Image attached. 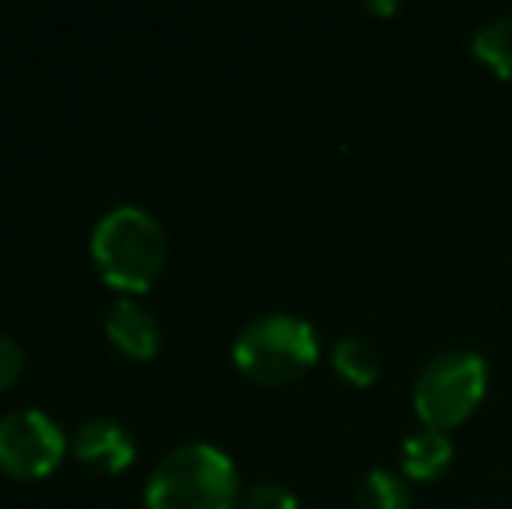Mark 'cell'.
<instances>
[{
    "instance_id": "6da1fadb",
    "label": "cell",
    "mask_w": 512,
    "mask_h": 509,
    "mask_svg": "<svg viewBox=\"0 0 512 509\" xmlns=\"http://www.w3.org/2000/svg\"><path fill=\"white\" fill-rule=\"evenodd\" d=\"M91 258L112 290L136 297L161 279L168 262V234L143 206H115L91 231Z\"/></svg>"
},
{
    "instance_id": "7a4b0ae2",
    "label": "cell",
    "mask_w": 512,
    "mask_h": 509,
    "mask_svg": "<svg viewBox=\"0 0 512 509\" xmlns=\"http://www.w3.org/2000/svg\"><path fill=\"white\" fill-rule=\"evenodd\" d=\"M241 503L237 468L213 443H182L154 464L143 489L147 509H234Z\"/></svg>"
},
{
    "instance_id": "3957f363",
    "label": "cell",
    "mask_w": 512,
    "mask_h": 509,
    "mask_svg": "<svg viewBox=\"0 0 512 509\" xmlns=\"http://www.w3.org/2000/svg\"><path fill=\"white\" fill-rule=\"evenodd\" d=\"M317 332L314 325L297 314H258L237 332L234 363L255 384L279 387L304 377L317 363Z\"/></svg>"
},
{
    "instance_id": "277c9868",
    "label": "cell",
    "mask_w": 512,
    "mask_h": 509,
    "mask_svg": "<svg viewBox=\"0 0 512 509\" xmlns=\"http://www.w3.org/2000/svg\"><path fill=\"white\" fill-rule=\"evenodd\" d=\"M488 391V363L474 349H443L415 377V412L422 426L453 429Z\"/></svg>"
},
{
    "instance_id": "5b68a950",
    "label": "cell",
    "mask_w": 512,
    "mask_h": 509,
    "mask_svg": "<svg viewBox=\"0 0 512 509\" xmlns=\"http://www.w3.org/2000/svg\"><path fill=\"white\" fill-rule=\"evenodd\" d=\"M67 454V436L39 408H14L0 419V471L21 482L53 475Z\"/></svg>"
},
{
    "instance_id": "8992f818",
    "label": "cell",
    "mask_w": 512,
    "mask_h": 509,
    "mask_svg": "<svg viewBox=\"0 0 512 509\" xmlns=\"http://www.w3.org/2000/svg\"><path fill=\"white\" fill-rule=\"evenodd\" d=\"M74 454L81 464H88L91 471H102V475H119L133 464L136 443L122 422L115 419H88L81 422V429L74 433Z\"/></svg>"
},
{
    "instance_id": "52a82bcc",
    "label": "cell",
    "mask_w": 512,
    "mask_h": 509,
    "mask_svg": "<svg viewBox=\"0 0 512 509\" xmlns=\"http://www.w3.org/2000/svg\"><path fill=\"white\" fill-rule=\"evenodd\" d=\"M105 335L122 356L129 360H150L161 349V325L143 304L133 297H122L108 307L105 314Z\"/></svg>"
},
{
    "instance_id": "ba28073f",
    "label": "cell",
    "mask_w": 512,
    "mask_h": 509,
    "mask_svg": "<svg viewBox=\"0 0 512 509\" xmlns=\"http://www.w3.org/2000/svg\"><path fill=\"white\" fill-rule=\"evenodd\" d=\"M453 461V443L443 429L422 426L415 433L405 436L401 443V471L408 478H418V482H429V478H439Z\"/></svg>"
},
{
    "instance_id": "9c48e42d",
    "label": "cell",
    "mask_w": 512,
    "mask_h": 509,
    "mask_svg": "<svg viewBox=\"0 0 512 509\" xmlns=\"http://www.w3.org/2000/svg\"><path fill=\"white\" fill-rule=\"evenodd\" d=\"M331 363H335V370L345 381L356 387L377 384L380 370H384L380 349L373 346L370 339H363V335H345V339H338L335 349H331Z\"/></svg>"
},
{
    "instance_id": "30bf717a",
    "label": "cell",
    "mask_w": 512,
    "mask_h": 509,
    "mask_svg": "<svg viewBox=\"0 0 512 509\" xmlns=\"http://www.w3.org/2000/svg\"><path fill=\"white\" fill-rule=\"evenodd\" d=\"M356 509H411L408 478L391 468H373L356 485Z\"/></svg>"
},
{
    "instance_id": "8fae6325",
    "label": "cell",
    "mask_w": 512,
    "mask_h": 509,
    "mask_svg": "<svg viewBox=\"0 0 512 509\" xmlns=\"http://www.w3.org/2000/svg\"><path fill=\"white\" fill-rule=\"evenodd\" d=\"M474 56L499 77H512V14H495L474 32Z\"/></svg>"
},
{
    "instance_id": "7c38bea8",
    "label": "cell",
    "mask_w": 512,
    "mask_h": 509,
    "mask_svg": "<svg viewBox=\"0 0 512 509\" xmlns=\"http://www.w3.org/2000/svg\"><path fill=\"white\" fill-rule=\"evenodd\" d=\"M237 509H300L293 489L279 482H255L241 492V503Z\"/></svg>"
},
{
    "instance_id": "4fadbf2b",
    "label": "cell",
    "mask_w": 512,
    "mask_h": 509,
    "mask_svg": "<svg viewBox=\"0 0 512 509\" xmlns=\"http://www.w3.org/2000/svg\"><path fill=\"white\" fill-rule=\"evenodd\" d=\"M25 370V349L11 335H0V391H7Z\"/></svg>"
},
{
    "instance_id": "5bb4252c",
    "label": "cell",
    "mask_w": 512,
    "mask_h": 509,
    "mask_svg": "<svg viewBox=\"0 0 512 509\" xmlns=\"http://www.w3.org/2000/svg\"><path fill=\"white\" fill-rule=\"evenodd\" d=\"M366 11L391 14V11H398V4H394V0H370V4H366Z\"/></svg>"
}]
</instances>
